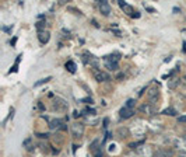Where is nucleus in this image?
Segmentation results:
<instances>
[{
  "mask_svg": "<svg viewBox=\"0 0 186 157\" xmlns=\"http://www.w3.org/2000/svg\"><path fill=\"white\" fill-rule=\"evenodd\" d=\"M105 66L109 70H118L119 69V55H111V56H105L104 58Z\"/></svg>",
  "mask_w": 186,
  "mask_h": 157,
  "instance_id": "f257e3e1",
  "label": "nucleus"
},
{
  "mask_svg": "<svg viewBox=\"0 0 186 157\" xmlns=\"http://www.w3.org/2000/svg\"><path fill=\"white\" fill-rule=\"evenodd\" d=\"M71 135L74 137H81L84 135V126L81 123H74L71 125Z\"/></svg>",
  "mask_w": 186,
  "mask_h": 157,
  "instance_id": "f03ea898",
  "label": "nucleus"
},
{
  "mask_svg": "<svg viewBox=\"0 0 186 157\" xmlns=\"http://www.w3.org/2000/svg\"><path fill=\"white\" fill-rule=\"evenodd\" d=\"M172 156H174V151L171 149H158L152 154V157H172Z\"/></svg>",
  "mask_w": 186,
  "mask_h": 157,
  "instance_id": "7ed1b4c3",
  "label": "nucleus"
},
{
  "mask_svg": "<svg viewBox=\"0 0 186 157\" xmlns=\"http://www.w3.org/2000/svg\"><path fill=\"white\" fill-rule=\"evenodd\" d=\"M120 118H123V119H127V118H130V117H133L134 115V111H133L132 108H127V107H123V108L120 109Z\"/></svg>",
  "mask_w": 186,
  "mask_h": 157,
  "instance_id": "20e7f679",
  "label": "nucleus"
},
{
  "mask_svg": "<svg viewBox=\"0 0 186 157\" xmlns=\"http://www.w3.org/2000/svg\"><path fill=\"white\" fill-rule=\"evenodd\" d=\"M99 11H101L104 16H109L111 13V6L108 2H101L99 3Z\"/></svg>",
  "mask_w": 186,
  "mask_h": 157,
  "instance_id": "39448f33",
  "label": "nucleus"
},
{
  "mask_svg": "<svg viewBox=\"0 0 186 157\" xmlns=\"http://www.w3.org/2000/svg\"><path fill=\"white\" fill-rule=\"evenodd\" d=\"M95 78L97 81H109L111 76L107 72H95Z\"/></svg>",
  "mask_w": 186,
  "mask_h": 157,
  "instance_id": "423d86ee",
  "label": "nucleus"
},
{
  "mask_svg": "<svg viewBox=\"0 0 186 157\" xmlns=\"http://www.w3.org/2000/svg\"><path fill=\"white\" fill-rule=\"evenodd\" d=\"M119 6H120V8L127 14V16H134V14H133V7H132V6H129L127 3L119 2Z\"/></svg>",
  "mask_w": 186,
  "mask_h": 157,
  "instance_id": "0eeeda50",
  "label": "nucleus"
},
{
  "mask_svg": "<svg viewBox=\"0 0 186 157\" xmlns=\"http://www.w3.org/2000/svg\"><path fill=\"white\" fill-rule=\"evenodd\" d=\"M51 128L52 129H63V131H65V129H67V126H66L60 119H56V121H52L51 122Z\"/></svg>",
  "mask_w": 186,
  "mask_h": 157,
  "instance_id": "6e6552de",
  "label": "nucleus"
},
{
  "mask_svg": "<svg viewBox=\"0 0 186 157\" xmlns=\"http://www.w3.org/2000/svg\"><path fill=\"white\" fill-rule=\"evenodd\" d=\"M158 98V88H155V87H152V88H150L148 91V100L151 101L150 104H154V101Z\"/></svg>",
  "mask_w": 186,
  "mask_h": 157,
  "instance_id": "1a4fd4ad",
  "label": "nucleus"
},
{
  "mask_svg": "<svg viewBox=\"0 0 186 157\" xmlns=\"http://www.w3.org/2000/svg\"><path fill=\"white\" fill-rule=\"evenodd\" d=\"M38 38H39L41 44H46V42L49 41V32H48V31H39Z\"/></svg>",
  "mask_w": 186,
  "mask_h": 157,
  "instance_id": "9d476101",
  "label": "nucleus"
},
{
  "mask_svg": "<svg viewBox=\"0 0 186 157\" xmlns=\"http://www.w3.org/2000/svg\"><path fill=\"white\" fill-rule=\"evenodd\" d=\"M66 69H67L70 73H74V72H76V63L71 62V60H69L67 63H66Z\"/></svg>",
  "mask_w": 186,
  "mask_h": 157,
  "instance_id": "9b49d317",
  "label": "nucleus"
},
{
  "mask_svg": "<svg viewBox=\"0 0 186 157\" xmlns=\"http://www.w3.org/2000/svg\"><path fill=\"white\" fill-rule=\"evenodd\" d=\"M162 114L164 115H169V117H175L178 112H176V109H174V108H166V109H164L162 111Z\"/></svg>",
  "mask_w": 186,
  "mask_h": 157,
  "instance_id": "f8f14e48",
  "label": "nucleus"
},
{
  "mask_svg": "<svg viewBox=\"0 0 186 157\" xmlns=\"http://www.w3.org/2000/svg\"><path fill=\"white\" fill-rule=\"evenodd\" d=\"M178 83H179V80H178L176 77H174V78H171V80H168V87L169 88H175Z\"/></svg>",
  "mask_w": 186,
  "mask_h": 157,
  "instance_id": "ddd939ff",
  "label": "nucleus"
},
{
  "mask_svg": "<svg viewBox=\"0 0 186 157\" xmlns=\"http://www.w3.org/2000/svg\"><path fill=\"white\" fill-rule=\"evenodd\" d=\"M118 133L120 135V137H126L127 135H129V131H127L126 128H119L118 129Z\"/></svg>",
  "mask_w": 186,
  "mask_h": 157,
  "instance_id": "4468645a",
  "label": "nucleus"
},
{
  "mask_svg": "<svg viewBox=\"0 0 186 157\" xmlns=\"http://www.w3.org/2000/svg\"><path fill=\"white\" fill-rule=\"evenodd\" d=\"M134 104H136L134 100H127V101H126V105H125V107H127V108H132V109H133Z\"/></svg>",
  "mask_w": 186,
  "mask_h": 157,
  "instance_id": "2eb2a0df",
  "label": "nucleus"
},
{
  "mask_svg": "<svg viewBox=\"0 0 186 157\" xmlns=\"http://www.w3.org/2000/svg\"><path fill=\"white\" fill-rule=\"evenodd\" d=\"M49 80H51V77H46V78H42V80H39V81H38V83H35V87L41 86V84H43V83H48Z\"/></svg>",
  "mask_w": 186,
  "mask_h": 157,
  "instance_id": "dca6fc26",
  "label": "nucleus"
},
{
  "mask_svg": "<svg viewBox=\"0 0 186 157\" xmlns=\"http://www.w3.org/2000/svg\"><path fill=\"white\" fill-rule=\"evenodd\" d=\"M140 109L143 112H150V105H148V104H144V105L140 107Z\"/></svg>",
  "mask_w": 186,
  "mask_h": 157,
  "instance_id": "f3484780",
  "label": "nucleus"
},
{
  "mask_svg": "<svg viewBox=\"0 0 186 157\" xmlns=\"http://www.w3.org/2000/svg\"><path fill=\"white\" fill-rule=\"evenodd\" d=\"M37 28H38L39 31H42V28H45V22H43V21L37 22Z\"/></svg>",
  "mask_w": 186,
  "mask_h": 157,
  "instance_id": "a211bd4d",
  "label": "nucleus"
},
{
  "mask_svg": "<svg viewBox=\"0 0 186 157\" xmlns=\"http://www.w3.org/2000/svg\"><path fill=\"white\" fill-rule=\"evenodd\" d=\"M84 112H87V114H90V115L95 114V111H94V109H90V108H85V111H84Z\"/></svg>",
  "mask_w": 186,
  "mask_h": 157,
  "instance_id": "6ab92c4d",
  "label": "nucleus"
},
{
  "mask_svg": "<svg viewBox=\"0 0 186 157\" xmlns=\"http://www.w3.org/2000/svg\"><path fill=\"white\" fill-rule=\"evenodd\" d=\"M178 121H179V122H186V115H182V117H179V118H178Z\"/></svg>",
  "mask_w": 186,
  "mask_h": 157,
  "instance_id": "aec40b11",
  "label": "nucleus"
},
{
  "mask_svg": "<svg viewBox=\"0 0 186 157\" xmlns=\"http://www.w3.org/2000/svg\"><path fill=\"white\" fill-rule=\"evenodd\" d=\"M178 157H186V151H179V156Z\"/></svg>",
  "mask_w": 186,
  "mask_h": 157,
  "instance_id": "412c9836",
  "label": "nucleus"
},
{
  "mask_svg": "<svg viewBox=\"0 0 186 157\" xmlns=\"http://www.w3.org/2000/svg\"><path fill=\"white\" fill-rule=\"evenodd\" d=\"M185 78H186V77H185Z\"/></svg>",
  "mask_w": 186,
  "mask_h": 157,
  "instance_id": "4be33fe9",
  "label": "nucleus"
}]
</instances>
